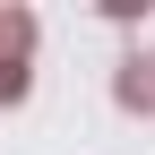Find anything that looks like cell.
<instances>
[{
  "label": "cell",
  "mask_w": 155,
  "mask_h": 155,
  "mask_svg": "<svg viewBox=\"0 0 155 155\" xmlns=\"http://www.w3.org/2000/svg\"><path fill=\"white\" fill-rule=\"evenodd\" d=\"M26 43H35V17L26 9H0V104L26 95Z\"/></svg>",
  "instance_id": "1"
},
{
  "label": "cell",
  "mask_w": 155,
  "mask_h": 155,
  "mask_svg": "<svg viewBox=\"0 0 155 155\" xmlns=\"http://www.w3.org/2000/svg\"><path fill=\"white\" fill-rule=\"evenodd\" d=\"M121 104H129V112H155V61H147V52L121 61Z\"/></svg>",
  "instance_id": "2"
}]
</instances>
